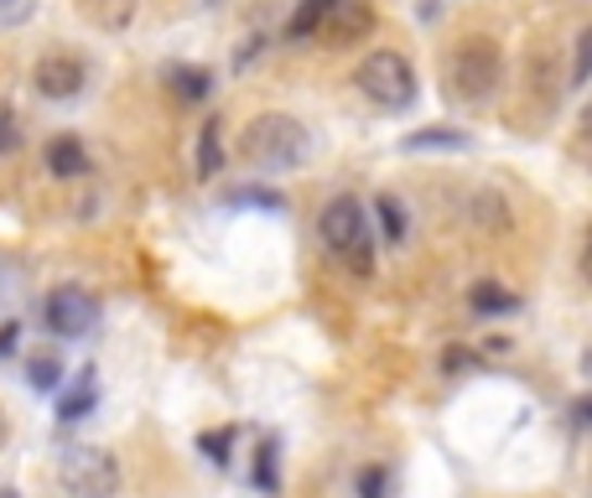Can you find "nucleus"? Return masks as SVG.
Returning a JSON list of instances; mask_svg holds the SVG:
<instances>
[{
    "mask_svg": "<svg viewBox=\"0 0 592 498\" xmlns=\"http://www.w3.org/2000/svg\"><path fill=\"white\" fill-rule=\"evenodd\" d=\"M239 151L261 171H291L307 156V130H302V119L291 115H255L244 125V136H239Z\"/></svg>",
    "mask_w": 592,
    "mask_h": 498,
    "instance_id": "1",
    "label": "nucleus"
},
{
    "mask_svg": "<svg viewBox=\"0 0 592 498\" xmlns=\"http://www.w3.org/2000/svg\"><path fill=\"white\" fill-rule=\"evenodd\" d=\"M354 84H358V94L369 99V104H379V110H405L416 99V68L395 48L364 52L354 68Z\"/></svg>",
    "mask_w": 592,
    "mask_h": 498,
    "instance_id": "2",
    "label": "nucleus"
},
{
    "mask_svg": "<svg viewBox=\"0 0 592 498\" xmlns=\"http://www.w3.org/2000/svg\"><path fill=\"white\" fill-rule=\"evenodd\" d=\"M317 234H323V244L328 250H338L343 260L354 265L358 276H369L375 270V250H369V218H364V203L358 197H332L328 208H323V218H317Z\"/></svg>",
    "mask_w": 592,
    "mask_h": 498,
    "instance_id": "3",
    "label": "nucleus"
},
{
    "mask_svg": "<svg viewBox=\"0 0 592 498\" xmlns=\"http://www.w3.org/2000/svg\"><path fill=\"white\" fill-rule=\"evenodd\" d=\"M452 94L468 99V104H483L504 84V52H499L494 37H468L463 48L452 52Z\"/></svg>",
    "mask_w": 592,
    "mask_h": 498,
    "instance_id": "4",
    "label": "nucleus"
},
{
    "mask_svg": "<svg viewBox=\"0 0 592 498\" xmlns=\"http://www.w3.org/2000/svg\"><path fill=\"white\" fill-rule=\"evenodd\" d=\"M58 483L73 498H115L119 462L104 447H63L58 451Z\"/></svg>",
    "mask_w": 592,
    "mask_h": 498,
    "instance_id": "5",
    "label": "nucleus"
},
{
    "mask_svg": "<svg viewBox=\"0 0 592 498\" xmlns=\"http://www.w3.org/2000/svg\"><path fill=\"white\" fill-rule=\"evenodd\" d=\"M42 317H48V328L58 332V337H84V332H95L99 322V307L89 291H78V285H58L48 296V307H42Z\"/></svg>",
    "mask_w": 592,
    "mask_h": 498,
    "instance_id": "6",
    "label": "nucleus"
},
{
    "mask_svg": "<svg viewBox=\"0 0 592 498\" xmlns=\"http://www.w3.org/2000/svg\"><path fill=\"white\" fill-rule=\"evenodd\" d=\"M369 31H375V5L369 0H328L323 26H317L323 42H358Z\"/></svg>",
    "mask_w": 592,
    "mask_h": 498,
    "instance_id": "7",
    "label": "nucleus"
},
{
    "mask_svg": "<svg viewBox=\"0 0 592 498\" xmlns=\"http://www.w3.org/2000/svg\"><path fill=\"white\" fill-rule=\"evenodd\" d=\"M84 84H89V68H84V58H73V52H48V58L37 63V89L48 99H73Z\"/></svg>",
    "mask_w": 592,
    "mask_h": 498,
    "instance_id": "8",
    "label": "nucleus"
},
{
    "mask_svg": "<svg viewBox=\"0 0 592 498\" xmlns=\"http://www.w3.org/2000/svg\"><path fill=\"white\" fill-rule=\"evenodd\" d=\"M48 171L52 177H84V171H89V151H84V141L58 136V141L48 145Z\"/></svg>",
    "mask_w": 592,
    "mask_h": 498,
    "instance_id": "9",
    "label": "nucleus"
},
{
    "mask_svg": "<svg viewBox=\"0 0 592 498\" xmlns=\"http://www.w3.org/2000/svg\"><path fill=\"white\" fill-rule=\"evenodd\" d=\"M166 84H172V94H177V99H209V89H214V73H209V68H192V63H177V68H166Z\"/></svg>",
    "mask_w": 592,
    "mask_h": 498,
    "instance_id": "10",
    "label": "nucleus"
},
{
    "mask_svg": "<svg viewBox=\"0 0 592 498\" xmlns=\"http://www.w3.org/2000/svg\"><path fill=\"white\" fill-rule=\"evenodd\" d=\"M468 307L483 311V317H499V311H515V291H504L499 281H478L468 291Z\"/></svg>",
    "mask_w": 592,
    "mask_h": 498,
    "instance_id": "11",
    "label": "nucleus"
},
{
    "mask_svg": "<svg viewBox=\"0 0 592 498\" xmlns=\"http://www.w3.org/2000/svg\"><path fill=\"white\" fill-rule=\"evenodd\" d=\"M224 166V136H218V119H203L198 130V177H214Z\"/></svg>",
    "mask_w": 592,
    "mask_h": 498,
    "instance_id": "12",
    "label": "nucleus"
},
{
    "mask_svg": "<svg viewBox=\"0 0 592 498\" xmlns=\"http://www.w3.org/2000/svg\"><path fill=\"white\" fill-rule=\"evenodd\" d=\"M401 145L411 151V156H416V151H463L468 136H463V130H411Z\"/></svg>",
    "mask_w": 592,
    "mask_h": 498,
    "instance_id": "13",
    "label": "nucleus"
},
{
    "mask_svg": "<svg viewBox=\"0 0 592 498\" xmlns=\"http://www.w3.org/2000/svg\"><path fill=\"white\" fill-rule=\"evenodd\" d=\"M95 400H99V390H95V369H84V380H78V390H73V395H63V405H58V416H63V421H84V416L95 410Z\"/></svg>",
    "mask_w": 592,
    "mask_h": 498,
    "instance_id": "14",
    "label": "nucleus"
},
{
    "mask_svg": "<svg viewBox=\"0 0 592 498\" xmlns=\"http://www.w3.org/2000/svg\"><path fill=\"white\" fill-rule=\"evenodd\" d=\"M136 5H141V0H89L95 22L110 26V31H125V26L136 22Z\"/></svg>",
    "mask_w": 592,
    "mask_h": 498,
    "instance_id": "15",
    "label": "nucleus"
},
{
    "mask_svg": "<svg viewBox=\"0 0 592 498\" xmlns=\"http://www.w3.org/2000/svg\"><path fill=\"white\" fill-rule=\"evenodd\" d=\"M323 11H328V0H302V5H297V16H291V26H286V37H291V42H307V37H317Z\"/></svg>",
    "mask_w": 592,
    "mask_h": 498,
    "instance_id": "16",
    "label": "nucleus"
},
{
    "mask_svg": "<svg viewBox=\"0 0 592 498\" xmlns=\"http://www.w3.org/2000/svg\"><path fill=\"white\" fill-rule=\"evenodd\" d=\"M375 214H379V229H385V239H390V244H401V239H405V208H401V197H379Z\"/></svg>",
    "mask_w": 592,
    "mask_h": 498,
    "instance_id": "17",
    "label": "nucleus"
},
{
    "mask_svg": "<svg viewBox=\"0 0 592 498\" xmlns=\"http://www.w3.org/2000/svg\"><path fill=\"white\" fill-rule=\"evenodd\" d=\"M26 374H32V390H58V384H63V363L42 354V358H32Z\"/></svg>",
    "mask_w": 592,
    "mask_h": 498,
    "instance_id": "18",
    "label": "nucleus"
},
{
    "mask_svg": "<svg viewBox=\"0 0 592 498\" xmlns=\"http://www.w3.org/2000/svg\"><path fill=\"white\" fill-rule=\"evenodd\" d=\"M229 203H250V208H281V192H270V188H235V192H229Z\"/></svg>",
    "mask_w": 592,
    "mask_h": 498,
    "instance_id": "19",
    "label": "nucleus"
},
{
    "mask_svg": "<svg viewBox=\"0 0 592 498\" xmlns=\"http://www.w3.org/2000/svg\"><path fill=\"white\" fill-rule=\"evenodd\" d=\"M588 68H592V37L582 31V37H577V63H571V89L588 84Z\"/></svg>",
    "mask_w": 592,
    "mask_h": 498,
    "instance_id": "20",
    "label": "nucleus"
},
{
    "mask_svg": "<svg viewBox=\"0 0 592 498\" xmlns=\"http://www.w3.org/2000/svg\"><path fill=\"white\" fill-rule=\"evenodd\" d=\"M358 494H364V498H385V473H379V468H369V473L358 477Z\"/></svg>",
    "mask_w": 592,
    "mask_h": 498,
    "instance_id": "21",
    "label": "nucleus"
},
{
    "mask_svg": "<svg viewBox=\"0 0 592 498\" xmlns=\"http://www.w3.org/2000/svg\"><path fill=\"white\" fill-rule=\"evenodd\" d=\"M203 451H209L218 468H224V462H229V457H224V451H229V431H224V436H203Z\"/></svg>",
    "mask_w": 592,
    "mask_h": 498,
    "instance_id": "22",
    "label": "nucleus"
},
{
    "mask_svg": "<svg viewBox=\"0 0 592 498\" xmlns=\"http://www.w3.org/2000/svg\"><path fill=\"white\" fill-rule=\"evenodd\" d=\"M11 145H16V119L0 115V151H11Z\"/></svg>",
    "mask_w": 592,
    "mask_h": 498,
    "instance_id": "23",
    "label": "nucleus"
},
{
    "mask_svg": "<svg viewBox=\"0 0 592 498\" xmlns=\"http://www.w3.org/2000/svg\"><path fill=\"white\" fill-rule=\"evenodd\" d=\"M16 322H5V328H0V354H11V348H16Z\"/></svg>",
    "mask_w": 592,
    "mask_h": 498,
    "instance_id": "24",
    "label": "nucleus"
},
{
    "mask_svg": "<svg viewBox=\"0 0 592 498\" xmlns=\"http://www.w3.org/2000/svg\"><path fill=\"white\" fill-rule=\"evenodd\" d=\"M26 0H0V16H22Z\"/></svg>",
    "mask_w": 592,
    "mask_h": 498,
    "instance_id": "25",
    "label": "nucleus"
},
{
    "mask_svg": "<svg viewBox=\"0 0 592 498\" xmlns=\"http://www.w3.org/2000/svg\"><path fill=\"white\" fill-rule=\"evenodd\" d=\"M5 442H11V416L0 410V447H5Z\"/></svg>",
    "mask_w": 592,
    "mask_h": 498,
    "instance_id": "26",
    "label": "nucleus"
},
{
    "mask_svg": "<svg viewBox=\"0 0 592 498\" xmlns=\"http://www.w3.org/2000/svg\"><path fill=\"white\" fill-rule=\"evenodd\" d=\"M421 16H437V0H421Z\"/></svg>",
    "mask_w": 592,
    "mask_h": 498,
    "instance_id": "27",
    "label": "nucleus"
}]
</instances>
